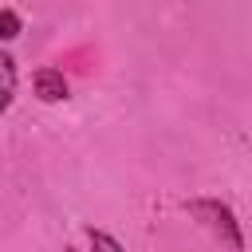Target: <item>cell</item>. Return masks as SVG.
Returning a JSON list of instances; mask_svg holds the SVG:
<instances>
[{
	"label": "cell",
	"instance_id": "obj_2",
	"mask_svg": "<svg viewBox=\"0 0 252 252\" xmlns=\"http://www.w3.org/2000/svg\"><path fill=\"white\" fill-rule=\"evenodd\" d=\"M35 94L43 102H59V98H67V79L55 67H43V71H35Z\"/></svg>",
	"mask_w": 252,
	"mask_h": 252
},
{
	"label": "cell",
	"instance_id": "obj_5",
	"mask_svg": "<svg viewBox=\"0 0 252 252\" xmlns=\"http://www.w3.org/2000/svg\"><path fill=\"white\" fill-rule=\"evenodd\" d=\"M91 252H122V244L114 236H106V232H94L91 236Z\"/></svg>",
	"mask_w": 252,
	"mask_h": 252
},
{
	"label": "cell",
	"instance_id": "obj_4",
	"mask_svg": "<svg viewBox=\"0 0 252 252\" xmlns=\"http://www.w3.org/2000/svg\"><path fill=\"white\" fill-rule=\"evenodd\" d=\"M16 35H20V16L8 12V8H0V43H8Z\"/></svg>",
	"mask_w": 252,
	"mask_h": 252
},
{
	"label": "cell",
	"instance_id": "obj_3",
	"mask_svg": "<svg viewBox=\"0 0 252 252\" xmlns=\"http://www.w3.org/2000/svg\"><path fill=\"white\" fill-rule=\"evenodd\" d=\"M12 94H16V59L0 51V114L8 110Z\"/></svg>",
	"mask_w": 252,
	"mask_h": 252
},
{
	"label": "cell",
	"instance_id": "obj_1",
	"mask_svg": "<svg viewBox=\"0 0 252 252\" xmlns=\"http://www.w3.org/2000/svg\"><path fill=\"white\" fill-rule=\"evenodd\" d=\"M193 213H197V217H213L209 228H217L228 248H240V228H236V220H232V213H228L224 205H217V201H197Z\"/></svg>",
	"mask_w": 252,
	"mask_h": 252
}]
</instances>
